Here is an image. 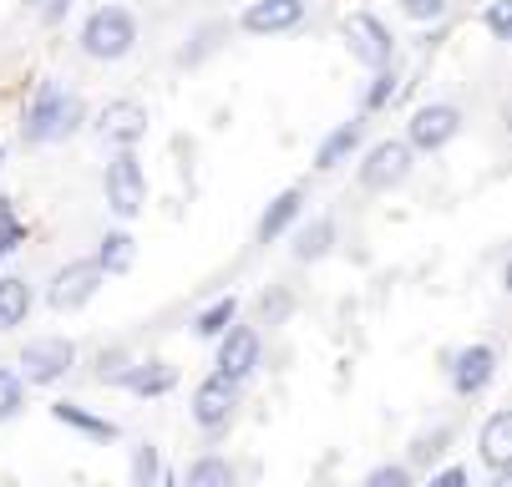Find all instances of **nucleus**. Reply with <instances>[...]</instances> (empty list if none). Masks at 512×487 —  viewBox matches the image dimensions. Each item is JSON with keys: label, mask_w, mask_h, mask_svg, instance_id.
I'll use <instances>...</instances> for the list:
<instances>
[{"label": "nucleus", "mask_w": 512, "mask_h": 487, "mask_svg": "<svg viewBox=\"0 0 512 487\" xmlns=\"http://www.w3.org/2000/svg\"><path fill=\"white\" fill-rule=\"evenodd\" d=\"M234 310H239V300L234 295H224V300H213L203 315H198V335H224L229 325H234Z\"/></svg>", "instance_id": "obj_22"}, {"label": "nucleus", "mask_w": 512, "mask_h": 487, "mask_svg": "<svg viewBox=\"0 0 512 487\" xmlns=\"http://www.w3.org/2000/svg\"><path fill=\"white\" fill-rule=\"evenodd\" d=\"M365 487H411V472L406 467H376L365 477Z\"/></svg>", "instance_id": "obj_28"}, {"label": "nucleus", "mask_w": 512, "mask_h": 487, "mask_svg": "<svg viewBox=\"0 0 512 487\" xmlns=\"http://www.w3.org/2000/svg\"><path fill=\"white\" fill-rule=\"evenodd\" d=\"M31 315V285L26 280H0V330H11Z\"/></svg>", "instance_id": "obj_19"}, {"label": "nucleus", "mask_w": 512, "mask_h": 487, "mask_svg": "<svg viewBox=\"0 0 512 487\" xmlns=\"http://www.w3.org/2000/svg\"><path fill=\"white\" fill-rule=\"evenodd\" d=\"M26 406V386L16 371H0V422H11V416Z\"/></svg>", "instance_id": "obj_24"}, {"label": "nucleus", "mask_w": 512, "mask_h": 487, "mask_svg": "<svg viewBox=\"0 0 512 487\" xmlns=\"http://www.w3.org/2000/svg\"><path fill=\"white\" fill-rule=\"evenodd\" d=\"M391 92H396V72H381V77H376V87H371V97H365V107H386V102H391Z\"/></svg>", "instance_id": "obj_30"}, {"label": "nucleus", "mask_w": 512, "mask_h": 487, "mask_svg": "<svg viewBox=\"0 0 512 487\" xmlns=\"http://www.w3.org/2000/svg\"><path fill=\"white\" fill-rule=\"evenodd\" d=\"M21 239H26V229H21V224L11 219V208L0 203V259H6V254H11V249H16Z\"/></svg>", "instance_id": "obj_26"}, {"label": "nucleus", "mask_w": 512, "mask_h": 487, "mask_svg": "<svg viewBox=\"0 0 512 487\" xmlns=\"http://www.w3.org/2000/svg\"><path fill=\"white\" fill-rule=\"evenodd\" d=\"M305 21V0H254L244 11V31L249 36H274V31H289Z\"/></svg>", "instance_id": "obj_12"}, {"label": "nucleus", "mask_w": 512, "mask_h": 487, "mask_svg": "<svg viewBox=\"0 0 512 487\" xmlns=\"http://www.w3.org/2000/svg\"><path fill=\"white\" fill-rule=\"evenodd\" d=\"M71 361H77V345L61 340V335H46V340H31L21 351V376L31 386H51L71 371Z\"/></svg>", "instance_id": "obj_3"}, {"label": "nucleus", "mask_w": 512, "mask_h": 487, "mask_svg": "<svg viewBox=\"0 0 512 487\" xmlns=\"http://www.w3.org/2000/svg\"><path fill=\"white\" fill-rule=\"evenodd\" d=\"M26 6H41V0H26Z\"/></svg>", "instance_id": "obj_33"}, {"label": "nucleus", "mask_w": 512, "mask_h": 487, "mask_svg": "<svg viewBox=\"0 0 512 487\" xmlns=\"http://www.w3.org/2000/svg\"><path fill=\"white\" fill-rule=\"evenodd\" d=\"M300 203H305V193L300 188H289V193H279L269 208H264V219H259V239L269 244V239H279L289 224H295V214H300Z\"/></svg>", "instance_id": "obj_16"}, {"label": "nucleus", "mask_w": 512, "mask_h": 487, "mask_svg": "<svg viewBox=\"0 0 512 487\" xmlns=\"http://www.w3.org/2000/svg\"><path fill=\"white\" fill-rule=\"evenodd\" d=\"M492 376H497V351H492V345H467V351L457 356V366H452V386H457V396H477V391H487Z\"/></svg>", "instance_id": "obj_13"}, {"label": "nucleus", "mask_w": 512, "mask_h": 487, "mask_svg": "<svg viewBox=\"0 0 512 487\" xmlns=\"http://www.w3.org/2000/svg\"><path fill=\"white\" fill-rule=\"evenodd\" d=\"M330 239H335V229L320 219V224H310V229H300V239H295V259H320L325 249H330Z\"/></svg>", "instance_id": "obj_23"}, {"label": "nucleus", "mask_w": 512, "mask_h": 487, "mask_svg": "<svg viewBox=\"0 0 512 487\" xmlns=\"http://www.w3.org/2000/svg\"><path fill=\"white\" fill-rule=\"evenodd\" d=\"M482 462L492 472H507L512 462V411H492L487 427H482Z\"/></svg>", "instance_id": "obj_14"}, {"label": "nucleus", "mask_w": 512, "mask_h": 487, "mask_svg": "<svg viewBox=\"0 0 512 487\" xmlns=\"http://www.w3.org/2000/svg\"><path fill=\"white\" fill-rule=\"evenodd\" d=\"M360 132H365V122H340L325 143H320V153H315V168L320 173H330V168H340L355 148H360Z\"/></svg>", "instance_id": "obj_15"}, {"label": "nucleus", "mask_w": 512, "mask_h": 487, "mask_svg": "<svg viewBox=\"0 0 512 487\" xmlns=\"http://www.w3.org/2000/svg\"><path fill=\"white\" fill-rule=\"evenodd\" d=\"M406 173H411V148H406V143H376V148H371V158L360 163V183L371 188V193L396 188Z\"/></svg>", "instance_id": "obj_10"}, {"label": "nucleus", "mask_w": 512, "mask_h": 487, "mask_svg": "<svg viewBox=\"0 0 512 487\" xmlns=\"http://www.w3.org/2000/svg\"><path fill=\"white\" fill-rule=\"evenodd\" d=\"M107 203L117 208L122 219L142 214V203H148V178H142V168H137L132 153H117L107 163Z\"/></svg>", "instance_id": "obj_6"}, {"label": "nucleus", "mask_w": 512, "mask_h": 487, "mask_svg": "<svg viewBox=\"0 0 512 487\" xmlns=\"http://www.w3.org/2000/svg\"><path fill=\"white\" fill-rule=\"evenodd\" d=\"M492 487H512V477H507V472H497V477H492Z\"/></svg>", "instance_id": "obj_32"}, {"label": "nucleus", "mask_w": 512, "mask_h": 487, "mask_svg": "<svg viewBox=\"0 0 512 487\" xmlns=\"http://www.w3.org/2000/svg\"><path fill=\"white\" fill-rule=\"evenodd\" d=\"M132 41H137V21L127 6H102L82 26V51L92 61H122L132 51Z\"/></svg>", "instance_id": "obj_2"}, {"label": "nucleus", "mask_w": 512, "mask_h": 487, "mask_svg": "<svg viewBox=\"0 0 512 487\" xmlns=\"http://www.w3.org/2000/svg\"><path fill=\"white\" fill-rule=\"evenodd\" d=\"M183 487H234V467L224 457H198L188 467V482Z\"/></svg>", "instance_id": "obj_20"}, {"label": "nucleus", "mask_w": 512, "mask_h": 487, "mask_svg": "<svg viewBox=\"0 0 512 487\" xmlns=\"http://www.w3.org/2000/svg\"><path fill=\"white\" fill-rule=\"evenodd\" d=\"M158 472H163L158 447H137V457H132V487H158Z\"/></svg>", "instance_id": "obj_25"}, {"label": "nucleus", "mask_w": 512, "mask_h": 487, "mask_svg": "<svg viewBox=\"0 0 512 487\" xmlns=\"http://www.w3.org/2000/svg\"><path fill=\"white\" fill-rule=\"evenodd\" d=\"M137 396H163V391H173V381H178V371L173 366H163V361H148V366H137V371H127L122 376Z\"/></svg>", "instance_id": "obj_18"}, {"label": "nucleus", "mask_w": 512, "mask_h": 487, "mask_svg": "<svg viewBox=\"0 0 512 487\" xmlns=\"http://www.w3.org/2000/svg\"><path fill=\"white\" fill-rule=\"evenodd\" d=\"M401 11L411 16V21H436L447 11V0H401Z\"/></svg>", "instance_id": "obj_27"}, {"label": "nucleus", "mask_w": 512, "mask_h": 487, "mask_svg": "<svg viewBox=\"0 0 512 487\" xmlns=\"http://www.w3.org/2000/svg\"><path fill=\"white\" fill-rule=\"evenodd\" d=\"M97 132H102V143H112V148L132 153V143H137L142 132H148V107L132 102V97L107 102V107H102V117H97Z\"/></svg>", "instance_id": "obj_8"}, {"label": "nucleus", "mask_w": 512, "mask_h": 487, "mask_svg": "<svg viewBox=\"0 0 512 487\" xmlns=\"http://www.w3.org/2000/svg\"><path fill=\"white\" fill-rule=\"evenodd\" d=\"M234 406H239V386H234L229 376H208V381L193 391V422H198L203 432H213V427H224L229 416H234Z\"/></svg>", "instance_id": "obj_9"}, {"label": "nucleus", "mask_w": 512, "mask_h": 487, "mask_svg": "<svg viewBox=\"0 0 512 487\" xmlns=\"http://www.w3.org/2000/svg\"><path fill=\"white\" fill-rule=\"evenodd\" d=\"M82 127V97L77 92H66L56 82H46L26 112V143H66L71 132Z\"/></svg>", "instance_id": "obj_1"}, {"label": "nucleus", "mask_w": 512, "mask_h": 487, "mask_svg": "<svg viewBox=\"0 0 512 487\" xmlns=\"http://www.w3.org/2000/svg\"><path fill=\"white\" fill-rule=\"evenodd\" d=\"M431 487H467V472L462 467H447V472H436Z\"/></svg>", "instance_id": "obj_31"}, {"label": "nucleus", "mask_w": 512, "mask_h": 487, "mask_svg": "<svg viewBox=\"0 0 512 487\" xmlns=\"http://www.w3.org/2000/svg\"><path fill=\"white\" fill-rule=\"evenodd\" d=\"M102 290V269H97V259H77V264H66L56 280H51V310H82L92 295Z\"/></svg>", "instance_id": "obj_7"}, {"label": "nucleus", "mask_w": 512, "mask_h": 487, "mask_svg": "<svg viewBox=\"0 0 512 487\" xmlns=\"http://www.w3.org/2000/svg\"><path fill=\"white\" fill-rule=\"evenodd\" d=\"M51 416H56L61 427H77V432H87V437H97V442H112V437H117V427H112V422H102V416L82 411L77 401H56V406H51Z\"/></svg>", "instance_id": "obj_17"}, {"label": "nucleus", "mask_w": 512, "mask_h": 487, "mask_svg": "<svg viewBox=\"0 0 512 487\" xmlns=\"http://www.w3.org/2000/svg\"><path fill=\"white\" fill-rule=\"evenodd\" d=\"M345 46H350V56L360 61V66H371V72H381V66L391 61V51H396V41H391V31L376 21V16H365V11H355V16H345Z\"/></svg>", "instance_id": "obj_5"}, {"label": "nucleus", "mask_w": 512, "mask_h": 487, "mask_svg": "<svg viewBox=\"0 0 512 487\" xmlns=\"http://www.w3.org/2000/svg\"><path fill=\"white\" fill-rule=\"evenodd\" d=\"M259 366V330L239 325V330H224V345H218V376H229L234 386Z\"/></svg>", "instance_id": "obj_11"}, {"label": "nucleus", "mask_w": 512, "mask_h": 487, "mask_svg": "<svg viewBox=\"0 0 512 487\" xmlns=\"http://www.w3.org/2000/svg\"><path fill=\"white\" fill-rule=\"evenodd\" d=\"M132 234H107L102 239V254H97V269L102 274H122V269H132Z\"/></svg>", "instance_id": "obj_21"}, {"label": "nucleus", "mask_w": 512, "mask_h": 487, "mask_svg": "<svg viewBox=\"0 0 512 487\" xmlns=\"http://www.w3.org/2000/svg\"><path fill=\"white\" fill-rule=\"evenodd\" d=\"M487 26H492V36H497V41H507V31H512L507 0H492V6H487Z\"/></svg>", "instance_id": "obj_29"}, {"label": "nucleus", "mask_w": 512, "mask_h": 487, "mask_svg": "<svg viewBox=\"0 0 512 487\" xmlns=\"http://www.w3.org/2000/svg\"><path fill=\"white\" fill-rule=\"evenodd\" d=\"M406 132H411L406 148L436 153V148H447L452 137L462 132V112H457L452 102H426V107H416V117L406 122Z\"/></svg>", "instance_id": "obj_4"}]
</instances>
